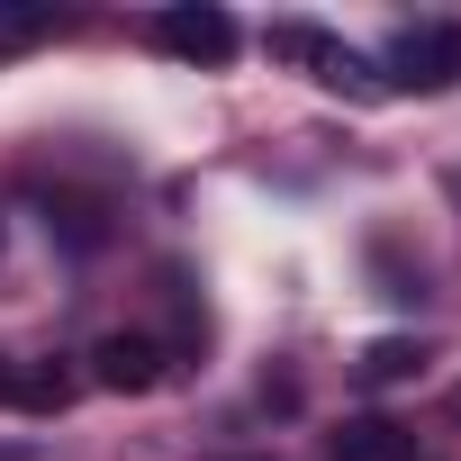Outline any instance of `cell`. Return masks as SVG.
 <instances>
[{"label": "cell", "instance_id": "1", "mask_svg": "<svg viewBox=\"0 0 461 461\" xmlns=\"http://www.w3.org/2000/svg\"><path fill=\"white\" fill-rule=\"evenodd\" d=\"M380 82H389V91H452V82H461V28H452V19L398 28V37H389Z\"/></svg>", "mask_w": 461, "mask_h": 461}, {"label": "cell", "instance_id": "2", "mask_svg": "<svg viewBox=\"0 0 461 461\" xmlns=\"http://www.w3.org/2000/svg\"><path fill=\"white\" fill-rule=\"evenodd\" d=\"M154 46L181 55V64H226L245 37H236V19H226V10H208V0H199V10H163V19H154Z\"/></svg>", "mask_w": 461, "mask_h": 461}, {"label": "cell", "instance_id": "3", "mask_svg": "<svg viewBox=\"0 0 461 461\" xmlns=\"http://www.w3.org/2000/svg\"><path fill=\"white\" fill-rule=\"evenodd\" d=\"M154 380H163L154 335H100V344H91V389H109V398H145Z\"/></svg>", "mask_w": 461, "mask_h": 461}, {"label": "cell", "instance_id": "4", "mask_svg": "<svg viewBox=\"0 0 461 461\" xmlns=\"http://www.w3.org/2000/svg\"><path fill=\"white\" fill-rule=\"evenodd\" d=\"M335 461H416V434L389 425V416H353L335 434Z\"/></svg>", "mask_w": 461, "mask_h": 461}, {"label": "cell", "instance_id": "5", "mask_svg": "<svg viewBox=\"0 0 461 461\" xmlns=\"http://www.w3.org/2000/svg\"><path fill=\"white\" fill-rule=\"evenodd\" d=\"M10 407H28V416H64V407H73V371H55V362H19Z\"/></svg>", "mask_w": 461, "mask_h": 461}, {"label": "cell", "instance_id": "6", "mask_svg": "<svg viewBox=\"0 0 461 461\" xmlns=\"http://www.w3.org/2000/svg\"><path fill=\"white\" fill-rule=\"evenodd\" d=\"M263 55H272V64H326V55H335V37H326V28H308V19H272V28H263Z\"/></svg>", "mask_w": 461, "mask_h": 461}, {"label": "cell", "instance_id": "7", "mask_svg": "<svg viewBox=\"0 0 461 461\" xmlns=\"http://www.w3.org/2000/svg\"><path fill=\"white\" fill-rule=\"evenodd\" d=\"M425 371V344H407V335H380L371 353H362V389H398V380H416Z\"/></svg>", "mask_w": 461, "mask_h": 461}, {"label": "cell", "instance_id": "8", "mask_svg": "<svg viewBox=\"0 0 461 461\" xmlns=\"http://www.w3.org/2000/svg\"><path fill=\"white\" fill-rule=\"evenodd\" d=\"M55 28H64V10H46V0H0V46H37Z\"/></svg>", "mask_w": 461, "mask_h": 461}, {"label": "cell", "instance_id": "9", "mask_svg": "<svg viewBox=\"0 0 461 461\" xmlns=\"http://www.w3.org/2000/svg\"><path fill=\"white\" fill-rule=\"evenodd\" d=\"M317 82H326V91H353V100H380V91H389V82H380V64H362L353 46H335V55L317 64Z\"/></svg>", "mask_w": 461, "mask_h": 461}, {"label": "cell", "instance_id": "10", "mask_svg": "<svg viewBox=\"0 0 461 461\" xmlns=\"http://www.w3.org/2000/svg\"><path fill=\"white\" fill-rule=\"evenodd\" d=\"M10 389H19V362H0V407H10Z\"/></svg>", "mask_w": 461, "mask_h": 461}, {"label": "cell", "instance_id": "11", "mask_svg": "<svg viewBox=\"0 0 461 461\" xmlns=\"http://www.w3.org/2000/svg\"><path fill=\"white\" fill-rule=\"evenodd\" d=\"M452 416H461V389H452Z\"/></svg>", "mask_w": 461, "mask_h": 461}, {"label": "cell", "instance_id": "12", "mask_svg": "<svg viewBox=\"0 0 461 461\" xmlns=\"http://www.w3.org/2000/svg\"><path fill=\"white\" fill-rule=\"evenodd\" d=\"M10 461H19V452H10Z\"/></svg>", "mask_w": 461, "mask_h": 461}]
</instances>
